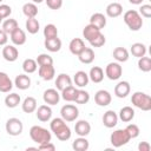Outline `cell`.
<instances>
[{
    "instance_id": "1",
    "label": "cell",
    "mask_w": 151,
    "mask_h": 151,
    "mask_svg": "<svg viewBox=\"0 0 151 151\" xmlns=\"http://www.w3.org/2000/svg\"><path fill=\"white\" fill-rule=\"evenodd\" d=\"M50 129L55 134V137L61 142H66L71 138V134H72L71 129L61 117L53 118L50 123Z\"/></svg>"
},
{
    "instance_id": "2",
    "label": "cell",
    "mask_w": 151,
    "mask_h": 151,
    "mask_svg": "<svg viewBox=\"0 0 151 151\" xmlns=\"http://www.w3.org/2000/svg\"><path fill=\"white\" fill-rule=\"evenodd\" d=\"M123 20L126 24V26L131 29V31H139L143 26V19L142 15L138 13V11L136 9H129L124 13L123 15Z\"/></svg>"
},
{
    "instance_id": "3",
    "label": "cell",
    "mask_w": 151,
    "mask_h": 151,
    "mask_svg": "<svg viewBox=\"0 0 151 151\" xmlns=\"http://www.w3.org/2000/svg\"><path fill=\"white\" fill-rule=\"evenodd\" d=\"M29 137L38 145L47 143V142H51V139H52L51 132L47 129H45L42 126H39V125H33L29 129Z\"/></svg>"
},
{
    "instance_id": "4",
    "label": "cell",
    "mask_w": 151,
    "mask_h": 151,
    "mask_svg": "<svg viewBox=\"0 0 151 151\" xmlns=\"http://www.w3.org/2000/svg\"><path fill=\"white\" fill-rule=\"evenodd\" d=\"M131 103L133 106L142 111H150L151 110V97L145 92L137 91L131 97Z\"/></svg>"
},
{
    "instance_id": "5",
    "label": "cell",
    "mask_w": 151,
    "mask_h": 151,
    "mask_svg": "<svg viewBox=\"0 0 151 151\" xmlns=\"http://www.w3.org/2000/svg\"><path fill=\"white\" fill-rule=\"evenodd\" d=\"M130 140H131V138L125 129L114 130L110 136V142L113 147H120V146L127 144Z\"/></svg>"
},
{
    "instance_id": "6",
    "label": "cell",
    "mask_w": 151,
    "mask_h": 151,
    "mask_svg": "<svg viewBox=\"0 0 151 151\" xmlns=\"http://www.w3.org/2000/svg\"><path fill=\"white\" fill-rule=\"evenodd\" d=\"M5 129H6V132H7L9 136L17 137V136H19V134L22 133L24 124H22V122H21L19 118L12 117V118H8V119H7L6 125H5Z\"/></svg>"
},
{
    "instance_id": "7",
    "label": "cell",
    "mask_w": 151,
    "mask_h": 151,
    "mask_svg": "<svg viewBox=\"0 0 151 151\" xmlns=\"http://www.w3.org/2000/svg\"><path fill=\"white\" fill-rule=\"evenodd\" d=\"M60 116L65 122H74L79 116V110L76 105L66 104L60 109Z\"/></svg>"
},
{
    "instance_id": "8",
    "label": "cell",
    "mask_w": 151,
    "mask_h": 151,
    "mask_svg": "<svg viewBox=\"0 0 151 151\" xmlns=\"http://www.w3.org/2000/svg\"><path fill=\"white\" fill-rule=\"evenodd\" d=\"M123 74V67L120 66L119 63L117 61H112L109 63L105 67V76L110 79V80H118Z\"/></svg>"
},
{
    "instance_id": "9",
    "label": "cell",
    "mask_w": 151,
    "mask_h": 151,
    "mask_svg": "<svg viewBox=\"0 0 151 151\" xmlns=\"http://www.w3.org/2000/svg\"><path fill=\"white\" fill-rule=\"evenodd\" d=\"M42 99L47 105H57L60 100V93L57 88H47L42 94Z\"/></svg>"
},
{
    "instance_id": "10",
    "label": "cell",
    "mask_w": 151,
    "mask_h": 151,
    "mask_svg": "<svg viewBox=\"0 0 151 151\" xmlns=\"http://www.w3.org/2000/svg\"><path fill=\"white\" fill-rule=\"evenodd\" d=\"M111 100H112L111 93L106 90H99L94 94V101L98 106H107L111 104Z\"/></svg>"
},
{
    "instance_id": "11",
    "label": "cell",
    "mask_w": 151,
    "mask_h": 151,
    "mask_svg": "<svg viewBox=\"0 0 151 151\" xmlns=\"http://www.w3.org/2000/svg\"><path fill=\"white\" fill-rule=\"evenodd\" d=\"M35 116L37 118L45 123V122H50L51 118H52V109L50 107V105L47 104H44V105H40L39 107H37L35 110Z\"/></svg>"
},
{
    "instance_id": "12",
    "label": "cell",
    "mask_w": 151,
    "mask_h": 151,
    "mask_svg": "<svg viewBox=\"0 0 151 151\" xmlns=\"http://www.w3.org/2000/svg\"><path fill=\"white\" fill-rule=\"evenodd\" d=\"M2 57L6 61L13 63L18 59L19 51L14 45H5V47L2 48Z\"/></svg>"
},
{
    "instance_id": "13",
    "label": "cell",
    "mask_w": 151,
    "mask_h": 151,
    "mask_svg": "<svg viewBox=\"0 0 151 151\" xmlns=\"http://www.w3.org/2000/svg\"><path fill=\"white\" fill-rule=\"evenodd\" d=\"M118 114L113 110H109L103 116V124L107 129H112L118 124Z\"/></svg>"
},
{
    "instance_id": "14",
    "label": "cell",
    "mask_w": 151,
    "mask_h": 151,
    "mask_svg": "<svg viewBox=\"0 0 151 151\" xmlns=\"http://www.w3.org/2000/svg\"><path fill=\"white\" fill-rule=\"evenodd\" d=\"M130 91H131V86L127 81L125 80H122L119 81L116 86H114V96L117 98H126L129 94H130Z\"/></svg>"
},
{
    "instance_id": "15",
    "label": "cell",
    "mask_w": 151,
    "mask_h": 151,
    "mask_svg": "<svg viewBox=\"0 0 151 151\" xmlns=\"http://www.w3.org/2000/svg\"><path fill=\"white\" fill-rule=\"evenodd\" d=\"M74 132L79 136V137H86L90 134L91 132V125L87 120H84V119H80L74 125Z\"/></svg>"
},
{
    "instance_id": "16",
    "label": "cell",
    "mask_w": 151,
    "mask_h": 151,
    "mask_svg": "<svg viewBox=\"0 0 151 151\" xmlns=\"http://www.w3.org/2000/svg\"><path fill=\"white\" fill-rule=\"evenodd\" d=\"M38 73H39V77L45 80V81H50L54 78L55 76V70L53 67V65H44V66H39V70H38Z\"/></svg>"
},
{
    "instance_id": "17",
    "label": "cell",
    "mask_w": 151,
    "mask_h": 151,
    "mask_svg": "<svg viewBox=\"0 0 151 151\" xmlns=\"http://www.w3.org/2000/svg\"><path fill=\"white\" fill-rule=\"evenodd\" d=\"M9 37H11V40H12V42H13L14 46H21V45H24L26 42V39H27L25 31L21 29L20 27H18L17 29H14L9 34Z\"/></svg>"
},
{
    "instance_id": "18",
    "label": "cell",
    "mask_w": 151,
    "mask_h": 151,
    "mask_svg": "<svg viewBox=\"0 0 151 151\" xmlns=\"http://www.w3.org/2000/svg\"><path fill=\"white\" fill-rule=\"evenodd\" d=\"M14 85L19 90H27L31 87V78L26 73H21V74L15 77Z\"/></svg>"
},
{
    "instance_id": "19",
    "label": "cell",
    "mask_w": 151,
    "mask_h": 151,
    "mask_svg": "<svg viewBox=\"0 0 151 151\" xmlns=\"http://www.w3.org/2000/svg\"><path fill=\"white\" fill-rule=\"evenodd\" d=\"M12 88H13V83L9 76L6 72H0V92L9 93Z\"/></svg>"
},
{
    "instance_id": "20",
    "label": "cell",
    "mask_w": 151,
    "mask_h": 151,
    "mask_svg": "<svg viewBox=\"0 0 151 151\" xmlns=\"http://www.w3.org/2000/svg\"><path fill=\"white\" fill-rule=\"evenodd\" d=\"M90 24L101 31V28H104L106 26V17L103 13H99V12L93 13L90 18Z\"/></svg>"
},
{
    "instance_id": "21",
    "label": "cell",
    "mask_w": 151,
    "mask_h": 151,
    "mask_svg": "<svg viewBox=\"0 0 151 151\" xmlns=\"http://www.w3.org/2000/svg\"><path fill=\"white\" fill-rule=\"evenodd\" d=\"M85 42L81 38H74L70 41V45H68V48H70V52L74 55H78L84 48H85Z\"/></svg>"
},
{
    "instance_id": "22",
    "label": "cell",
    "mask_w": 151,
    "mask_h": 151,
    "mask_svg": "<svg viewBox=\"0 0 151 151\" xmlns=\"http://www.w3.org/2000/svg\"><path fill=\"white\" fill-rule=\"evenodd\" d=\"M77 57H78L80 63H83V64H91L94 60L96 55H94V51L91 47H85Z\"/></svg>"
},
{
    "instance_id": "23",
    "label": "cell",
    "mask_w": 151,
    "mask_h": 151,
    "mask_svg": "<svg viewBox=\"0 0 151 151\" xmlns=\"http://www.w3.org/2000/svg\"><path fill=\"white\" fill-rule=\"evenodd\" d=\"M88 79L91 81H93L94 84L101 83L104 79V70L99 66H93L91 67L90 72H88Z\"/></svg>"
},
{
    "instance_id": "24",
    "label": "cell",
    "mask_w": 151,
    "mask_h": 151,
    "mask_svg": "<svg viewBox=\"0 0 151 151\" xmlns=\"http://www.w3.org/2000/svg\"><path fill=\"white\" fill-rule=\"evenodd\" d=\"M106 15L110 18H117L123 13V6L119 2H111L106 6Z\"/></svg>"
},
{
    "instance_id": "25",
    "label": "cell",
    "mask_w": 151,
    "mask_h": 151,
    "mask_svg": "<svg viewBox=\"0 0 151 151\" xmlns=\"http://www.w3.org/2000/svg\"><path fill=\"white\" fill-rule=\"evenodd\" d=\"M37 107H38L37 99L33 97H26L21 104V109L25 113H33V112H35Z\"/></svg>"
},
{
    "instance_id": "26",
    "label": "cell",
    "mask_w": 151,
    "mask_h": 151,
    "mask_svg": "<svg viewBox=\"0 0 151 151\" xmlns=\"http://www.w3.org/2000/svg\"><path fill=\"white\" fill-rule=\"evenodd\" d=\"M118 118L124 123H130L134 118V110L131 106H124L118 113Z\"/></svg>"
},
{
    "instance_id": "27",
    "label": "cell",
    "mask_w": 151,
    "mask_h": 151,
    "mask_svg": "<svg viewBox=\"0 0 151 151\" xmlns=\"http://www.w3.org/2000/svg\"><path fill=\"white\" fill-rule=\"evenodd\" d=\"M73 81H74L76 86L83 88V87H85V86L88 84V81H90L88 74H87L85 71H78V72H76L74 77H73Z\"/></svg>"
},
{
    "instance_id": "28",
    "label": "cell",
    "mask_w": 151,
    "mask_h": 151,
    "mask_svg": "<svg viewBox=\"0 0 151 151\" xmlns=\"http://www.w3.org/2000/svg\"><path fill=\"white\" fill-rule=\"evenodd\" d=\"M44 46L50 52H58L61 48V40L58 37L57 38H51V39H45Z\"/></svg>"
},
{
    "instance_id": "29",
    "label": "cell",
    "mask_w": 151,
    "mask_h": 151,
    "mask_svg": "<svg viewBox=\"0 0 151 151\" xmlns=\"http://www.w3.org/2000/svg\"><path fill=\"white\" fill-rule=\"evenodd\" d=\"M68 85H72L71 77L68 74H66V73H60L55 79V88L58 91H61L63 88H65Z\"/></svg>"
},
{
    "instance_id": "30",
    "label": "cell",
    "mask_w": 151,
    "mask_h": 151,
    "mask_svg": "<svg viewBox=\"0 0 151 151\" xmlns=\"http://www.w3.org/2000/svg\"><path fill=\"white\" fill-rule=\"evenodd\" d=\"M99 33H100V29H98L97 27H94V26L91 25V24L86 25V26L84 27V29H83V37H84V39L87 40V41H91V40H92L93 38H96Z\"/></svg>"
},
{
    "instance_id": "31",
    "label": "cell",
    "mask_w": 151,
    "mask_h": 151,
    "mask_svg": "<svg viewBox=\"0 0 151 151\" xmlns=\"http://www.w3.org/2000/svg\"><path fill=\"white\" fill-rule=\"evenodd\" d=\"M112 55L117 63H125L129 60V51L125 47H116Z\"/></svg>"
},
{
    "instance_id": "32",
    "label": "cell",
    "mask_w": 151,
    "mask_h": 151,
    "mask_svg": "<svg viewBox=\"0 0 151 151\" xmlns=\"http://www.w3.org/2000/svg\"><path fill=\"white\" fill-rule=\"evenodd\" d=\"M60 92H61L60 93V97L65 101H73L74 100V97H76V93H77V88L73 85H68L65 88H63Z\"/></svg>"
},
{
    "instance_id": "33",
    "label": "cell",
    "mask_w": 151,
    "mask_h": 151,
    "mask_svg": "<svg viewBox=\"0 0 151 151\" xmlns=\"http://www.w3.org/2000/svg\"><path fill=\"white\" fill-rule=\"evenodd\" d=\"M72 147L76 151H86L90 147V143L86 139V137H78L73 140Z\"/></svg>"
},
{
    "instance_id": "34",
    "label": "cell",
    "mask_w": 151,
    "mask_h": 151,
    "mask_svg": "<svg viewBox=\"0 0 151 151\" xmlns=\"http://www.w3.org/2000/svg\"><path fill=\"white\" fill-rule=\"evenodd\" d=\"M22 13L26 18H35L38 14V7L34 2H26L22 6Z\"/></svg>"
},
{
    "instance_id": "35",
    "label": "cell",
    "mask_w": 151,
    "mask_h": 151,
    "mask_svg": "<svg viewBox=\"0 0 151 151\" xmlns=\"http://www.w3.org/2000/svg\"><path fill=\"white\" fill-rule=\"evenodd\" d=\"M25 27L29 34H35L39 32L40 24H39L38 19H35V18H27V20L25 22Z\"/></svg>"
},
{
    "instance_id": "36",
    "label": "cell",
    "mask_w": 151,
    "mask_h": 151,
    "mask_svg": "<svg viewBox=\"0 0 151 151\" xmlns=\"http://www.w3.org/2000/svg\"><path fill=\"white\" fill-rule=\"evenodd\" d=\"M130 52L132 53L133 57H137V58L144 57L146 54V46L143 42H134L131 45Z\"/></svg>"
},
{
    "instance_id": "37",
    "label": "cell",
    "mask_w": 151,
    "mask_h": 151,
    "mask_svg": "<svg viewBox=\"0 0 151 151\" xmlns=\"http://www.w3.org/2000/svg\"><path fill=\"white\" fill-rule=\"evenodd\" d=\"M20 101H21V98H20V96L18 94V93H9V94H7L6 97H5V105L7 106V107H9V109H14V107H17L19 104H20Z\"/></svg>"
},
{
    "instance_id": "38",
    "label": "cell",
    "mask_w": 151,
    "mask_h": 151,
    "mask_svg": "<svg viewBox=\"0 0 151 151\" xmlns=\"http://www.w3.org/2000/svg\"><path fill=\"white\" fill-rule=\"evenodd\" d=\"M37 68H38V64H37V61L34 59L27 58V59L24 60V63H22V70H24L25 73H27V74L34 73L37 71Z\"/></svg>"
},
{
    "instance_id": "39",
    "label": "cell",
    "mask_w": 151,
    "mask_h": 151,
    "mask_svg": "<svg viewBox=\"0 0 151 151\" xmlns=\"http://www.w3.org/2000/svg\"><path fill=\"white\" fill-rule=\"evenodd\" d=\"M90 100V93L83 88H77V93H76V97H74V103L76 104H87Z\"/></svg>"
},
{
    "instance_id": "40",
    "label": "cell",
    "mask_w": 151,
    "mask_h": 151,
    "mask_svg": "<svg viewBox=\"0 0 151 151\" xmlns=\"http://www.w3.org/2000/svg\"><path fill=\"white\" fill-rule=\"evenodd\" d=\"M138 68L142 72H150L151 71V58L150 57H140L138 58Z\"/></svg>"
},
{
    "instance_id": "41",
    "label": "cell",
    "mask_w": 151,
    "mask_h": 151,
    "mask_svg": "<svg viewBox=\"0 0 151 151\" xmlns=\"http://www.w3.org/2000/svg\"><path fill=\"white\" fill-rule=\"evenodd\" d=\"M19 27L18 25V21L15 19H6L4 22H2V29L7 33V34H11L14 29H17Z\"/></svg>"
},
{
    "instance_id": "42",
    "label": "cell",
    "mask_w": 151,
    "mask_h": 151,
    "mask_svg": "<svg viewBox=\"0 0 151 151\" xmlns=\"http://www.w3.org/2000/svg\"><path fill=\"white\" fill-rule=\"evenodd\" d=\"M44 37L45 39H51V38H57L58 37V28L54 24H47L44 27Z\"/></svg>"
},
{
    "instance_id": "43",
    "label": "cell",
    "mask_w": 151,
    "mask_h": 151,
    "mask_svg": "<svg viewBox=\"0 0 151 151\" xmlns=\"http://www.w3.org/2000/svg\"><path fill=\"white\" fill-rule=\"evenodd\" d=\"M35 61H37V64H38L39 66L53 65V58H52L50 54H47V53H41V54H39V55L37 57Z\"/></svg>"
},
{
    "instance_id": "44",
    "label": "cell",
    "mask_w": 151,
    "mask_h": 151,
    "mask_svg": "<svg viewBox=\"0 0 151 151\" xmlns=\"http://www.w3.org/2000/svg\"><path fill=\"white\" fill-rule=\"evenodd\" d=\"M90 42V45L92 46V47H101L105 42H106V39H105V35L100 32L96 38H93L91 41H88Z\"/></svg>"
},
{
    "instance_id": "45",
    "label": "cell",
    "mask_w": 151,
    "mask_h": 151,
    "mask_svg": "<svg viewBox=\"0 0 151 151\" xmlns=\"http://www.w3.org/2000/svg\"><path fill=\"white\" fill-rule=\"evenodd\" d=\"M125 130L127 131V133H129V136H130V138L131 139H133V138H137L138 136H139V132H140V130H139V127H138V125H136V124H129L126 127H125Z\"/></svg>"
},
{
    "instance_id": "46",
    "label": "cell",
    "mask_w": 151,
    "mask_h": 151,
    "mask_svg": "<svg viewBox=\"0 0 151 151\" xmlns=\"http://www.w3.org/2000/svg\"><path fill=\"white\" fill-rule=\"evenodd\" d=\"M12 13V8L11 6L6 5V4H0V18L1 19H6L11 15Z\"/></svg>"
},
{
    "instance_id": "47",
    "label": "cell",
    "mask_w": 151,
    "mask_h": 151,
    "mask_svg": "<svg viewBox=\"0 0 151 151\" xmlns=\"http://www.w3.org/2000/svg\"><path fill=\"white\" fill-rule=\"evenodd\" d=\"M45 2L47 5V7L53 9V11L60 9L63 6V0H45Z\"/></svg>"
},
{
    "instance_id": "48",
    "label": "cell",
    "mask_w": 151,
    "mask_h": 151,
    "mask_svg": "<svg viewBox=\"0 0 151 151\" xmlns=\"http://www.w3.org/2000/svg\"><path fill=\"white\" fill-rule=\"evenodd\" d=\"M138 13L144 18H151V5H147V4L142 5Z\"/></svg>"
},
{
    "instance_id": "49",
    "label": "cell",
    "mask_w": 151,
    "mask_h": 151,
    "mask_svg": "<svg viewBox=\"0 0 151 151\" xmlns=\"http://www.w3.org/2000/svg\"><path fill=\"white\" fill-rule=\"evenodd\" d=\"M38 150H44V151H54L55 150V145L52 142H47L44 144H39L38 145Z\"/></svg>"
},
{
    "instance_id": "50",
    "label": "cell",
    "mask_w": 151,
    "mask_h": 151,
    "mask_svg": "<svg viewBox=\"0 0 151 151\" xmlns=\"http://www.w3.org/2000/svg\"><path fill=\"white\" fill-rule=\"evenodd\" d=\"M7 41H8V34L2 28H0V46H5Z\"/></svg>"
},
{
    "instance_id": "51",
    "label": "cell",
    "mask_w": 151,
    "mask_h": 151,
    "mask_svg": "<svg viewBox=\"0 0 151 151\" xmlns=\"http://www.w3.org/2000/svg\"><path fill=\"white\" fill-rule=\"evenodd\" d=\"M151 150V145L147 142H140L138 144V151H150Z\"/></svg>"
},
{
    "instance_id": "52",
    "label": "cell",
    "mask_w": 151,
    "mask_h": 151,
    "mask_svg": "<svg viewBox=\"0 0 151 151\" xmlns=\"http://www.w3.org/2000/svg\"><path fill=\"white\" fill-rule=\"evenodd\" d=\"M143 1L144 0H129V2L132 4V5H142Z\"/></svg>"
},
{
    "instance_id": "53",
    "label": "cell",
    "mask_w": 151,
    "mask_h": 151,
    "mask_svg": "<svg viewBox=\"0 0 151 151\" xmlns=\"http://www.w3.org/2000/svg\"><path fill=\"white\" fill-rule=\"evenodd\" d=\"M44 0H32V2H34V4H41Z\"/></svg>"
},
{
    "instance_id": "54",
    "label": "cell",
    "mask_w": 151,
    "mask_h": 151,
    "mask_svg": "<svg viewBox=\"0 0 151 151\" xmlns=\"http://www.w3.org/2000/svg\"><path fill=\"white\" fill-rule=\"evenodd\" d=\"M1 21H2V19H1V18H0V24H1Z\"/></svg>"
},
{
    "instance_id": "55",
    "label": "cell",
    "mask_w": 151,
    "mask_h": 151,
    "mask_svg": "<svg viewBox=\"0 0 151 151\" xmlns=\"http://www.w3.org/2000/svg\"><path fill=\"white\" fill-rule=\"evenodd\" d=\"M2 1H4V0H0V4H1V2H2Z\"/></svg>"
}]
</instances>
